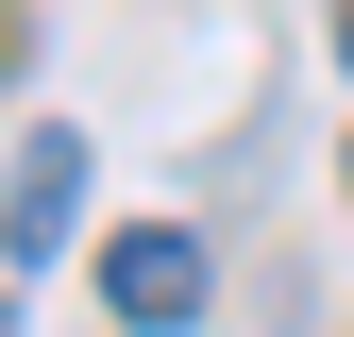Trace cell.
I'll return each instance as SVG.
<instances>
[{
	"label": "cell",
	"instance_id": "obj_1",
	"mask_svg": "<svg viewBox=\"0 0 354 337\" xmlns=\"http://www.w3.org/2000/svg\"><path fill=\"white\" fill-rule=\"evenodd\" d=\"M102 304L136 320V337H186V320H203V236H186V220H136V236L102 253Z\"/></svg>",
	"mask_w": 354,
	"mask_h": 337
},
{
	"label": "cell",
	"instance_id": "obj_3",
	"mask_svg": "<svg viewBox=\"0 0 354 337\" xmlns=\"http://www.w3.org/2000/svg\"><path fill=\"white\" fill-rule=\"evenodd\" d=\"M337 68H354V0H337Z\"/></svg>",
	"mask_w": 354,
	"mask_h": 337
},
{
	"label": "cell",
	"instance_id": "obj_2",
	"mask_svg": "<svg viewBox=\"0 0 354 337\" xmlns=\"http://www.w3.org/2000/svg\"><path fill=\"white\" fill-rule=\"evenodd\" d=\"M84 220V135L51 118V135H17V186H0V253H68Z\"/></svg>",
	"mask_w": 354,
	"mask_h": 337
}]
</instances>
